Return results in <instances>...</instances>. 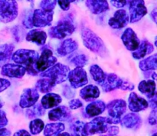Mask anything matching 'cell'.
<instances>
[{"mask_svg":"<svg viewBox=\"0 0 157 136\" xmlns=\"http://www.w3.org/2000/svg\"><path fill=\"white\" fill-rule=\"evenodd\" d=\"M121 40L126 48L130 51H134L140 45V39L134 31L130 28L126 29L121 36Z\"/></svg>","mask_w":157,"mask_h":136,"instance_id":"4fadbf2b","label":"cell"},{"mask_svg":"<svg viewBox=\"0 0 157 136\" xmlns=\"http://www.w3.org/2000/svg\"><path fill=\"white\" fill-rule=\"evenodd\" d=\"M75 30L73 19L70 15H67L61 18L57 25L51 28L48 30V35L52 38L63 39L71 35Z\"/></svg>","mask_w":157,"mask_h":136,"instance_id":"3957f363","label":"cell"},{"mask_svg":"<svg viewBox=\"0 0 157 136\" xmlns=\"http://www.w3.org/2000/svg\"><path fill=\"white\" fill-rule=\"evenodd\" d=\"M13 136H31V134L26 130L21 129L15 132Z\"/></svg>","mask_w":157,"mask_h":136,"instance_id":"7dc6e473","label":"cell"},{"mask_svg":"<svg viewBox=\"0 0 157 136\" xmlns=\"http://www.w3.org/2000/svg\"><path fill=\"white\" fill-rule=\"evenodd\" d=\"M153 136H156V133H155V134H153Z\"/></svg>","mask_w":157,"mask_h":136,"instance_id":"11a10c76","label":"cell"},{"mask_svg":"<svg viewBox=\"0 0 157 136\" xmlns=\"http://www.w3.org/2000/svg\"><path fill=\"white\" fill-rule=\"evenodd\" d=\"M64 96H66L67 98H71L75 96V92H72V90L69 88L67 89V90L64 89Z\"/></svg>","mask_w":157,"mask_h":136,"instance_id":"c3c4849f","label":"cell"},{"mask_svg":"<svg viewBox=\"0 0 157 136\" xmlns=\"http://www.w3.org/2000/svg\"><path fill=\"white\" fill-rule=\"evenodd\" d=\"M80 96L84 100L87 102L93 101L99 97V88L94 85H87L80 91Z\"/></svg>","mask_w":157,"mask_h":136,"instance_id":"603a6c76","label":"cell"},{"mask_svg":"<svg viewBox=\"0 0 157 136\" xmlns=\"http://www.w3.org/2000/svg\"><path fill=\"white\" fill-rule=\"evenodd\" d=\"M26 41L35 43L39 46H42L45 44L47 40V34L44 31L40 29H33L31 30L26 35Z\"/></svg>","mask_w":157,"mask_h":136,"instance_id":"44dd1931","label":"cell"},{"mask_svg":"<svg viewBox=\"0 0 157 136\" xmlns=\"http://www.w3.org/2000/svg\"><path fill=\"white\" fill-rule=\"evenodd\" d=\"M130 21V17L127 11L120 9L114 13L113 16L109 19V25L113 29H121L126 27Z\"/></svg>","mask_w":157,"mask_h":136,"instance_id":"5bb4252c","label":"cell"},{"mask_svg":"<svg viewBox=\"0 0 157 136\" xmlns=\"http://www.w3.org/2000/svg\"><path fill=\"white\" fill-rule=\"evenodd\" d=\"M83 106V103L80 99H71L69 102V107L71 109H77Z\"/></svg>","mask_w":157,"mask_h":136,"instance_id":"ab89813d","label":"cell"},{"mask_svg":"<svg viewBox=\"0 0 157 136\" xmlns=\"http://www.w3.org/2000/svg\"><path fill=\"white\" fill-rule=\"evenodd\" d=\"M81 38L85 47L94 53L103 56L107 51L103 40L90 29L87 28H83L81 30Z\"/></svg>","mask_w":157,"mask_h":136,"instance_id":"7a4b0ae2","label":"cell"},{"mask_svg":"<svg viewBox=\"0 0 157 136\" xmlns=\"http://www.w3.org/2000/svg\"><path fill=\"white\" fill-rule=\"evenodd\" d=\"M130 3V21L135 23L140 21L147 13V9L143 0H135L128 2Z\"/></svg>","mask_w":157,"mask_h":136,"instance_id":"30bf717a","label":"cell"},{"mask_svg":"<svg viewBox=\"0 0 157 136\" xmlns=\"http://www.w3.org/2000/svg\"><path fill=\"white\" fill-rule=\"evenodd\" d=\"M86 6L93 14H101L109 9V4L107 1H86Z\"/></svg>","mask_w":157,"mask_h":136,"instance_id":"83f0119b","label":"cell"},{"mask_svg":"<svg viewBox=\"0 0 157 136\" xmlns=\"http://www.w3.org/2000/svg\"><path fill=\"white\" fill-rule=\"evenodd\" d=\"M8 124V119L4 111L0 109V128H2Z\"/></svg>","mask_w":157,"mask_h":136,"instance_id":"60d3db41","label":"cell"},{"mask_svg":"<svg viewBox=\"0 0 157 136\" xmlns=\"http://www.w3.org/2000/svg\"><path fill=\"white\" fill-rule=\"evenodd\" d=\"M74 2L75 1H73V0H71V1H67V0H65V1H61V0H60V1H58V3L62 10L67 11L70 9L71 3Z\"/></svg>","mask_w":157,"mask_h":136,"instance_id":"7bdbcfd3","label":"cell"},{"mask_svg":"<svg viewBox=\"0 0 157 136\" xmlns=\"http://www.w3.org/2000/svg\"><path fill=\"white\" fill-rule=\"evenodd\" d=\"M69 71L70 68L67 66L59 63V64H54L50 68L41 73L40 75L42 77L48 78L55 84H59L67 80Z\"/></svg>","mask_w":157,"mask_h":136,"instance_id":"5b68a950","label":"cell"},{"mask_svg":"<svg viewBox=\"0 0 157 136\" xmlns=\"http://www.w3.org/2000/svg\"><path fill=\"white\" fill-rule=\"evenodd\" d=\"M85 123L86 122L78 120L71 125L70 128L73 131L74 136H88L85 131Z\"/></svg>","mask_w":157,"mask_h":136,"instance_id":"836d02e7","label":"cell"},{"mask_svg":"<svg viewBox=\"0 0 157 136\" xmlns=\"http://www.w3.org/2000/svg\"><path fill=\"white\" fill-rule=\"evenodd\" d=\"M100 136H116V135H100Z\"/></svg>","mask_w":157,"mask_h":136,"instance_id":"db71d44e","label":"cell"},{"mask_svg":"<svg viewBox=\"0 0 157 136\" xmlns=\"http://www.w3.org/2000/svg\"><path fill=\"white\" fill-rule=\"evenodd\" d=\"M149 103L145 99L140 97L136 93L132 92L129 96V108L133 112L143 111L148 108Z\"/></svg>","mask_w":157,"mask_h":136,"instance_id":"e0dca14e","label":"cell"},{"mask_svg":"<svg viewBox=\"0 0 157 136\" xmlns=\"http://www.w3.org/2000/svg\"><path fill=\"white\" fill-rule=\"evenodd\" d=\"M11 85L10 81L6 79L0 78V93L6 90V89L9 88Z\"/></svg>","mask_w":157,"mask_h":136,"instance_id":"b9f144b4","label":"cell"},{"mask_svg":"<svg viewBox=\"0 0 157 136\" xmlns=\"http://www.w3.org/2000/svg\"><path fill=\"white\" fill-rule=\"evenodd\" d=\"M26 71L21 65L15 64H6L2 67L1 74L11 78H21Z\"/></svg>","mask_w":157,"mask_h":136,"instance_id":"9a60e30c","label":"cell"},{"mask_svg":"<svg viewBox=\"0 0 157 136\" xmlns=\"http://www.w3.org/2000/svg\"><path fill=\"white\" fill-rule=\"evenodd\" d=\"M11 131L6 128H0V136H10Z\"/></svg>","mask_w":157,"mask_h":136,"instance_id":"681fc988","label":"cell"},{"mask_svg":"<svg viewBox=\"0 0 157 136\" xmlns=\"http://www.w3.org/2000/svg\"><path fill=\"white\" fill-rule=\"evenodd\" d=\"M57 1L55 0H52V1H41L40 2V7L41 8V9L45 11H48V12H52L54 10V9L56 6Z\"/></svg>","mask_w":157,"mask_h":136,"instance_id":"8d00e7d4","label":"cell"},{"mask_svg":"<svg viewBox=\"0 0 157 136\" xmlns=\"http://www.w3.org/2000/svg\"><path fill=\"white\" fill-rule=\"evenodd\" d=\"M71 116L70 108L64 105H60L53 108L48 112V118L52 121H67Z\"/></svg>","mask_w":157,"mask_h":136,"instance_id":"ac0fdd59","label":"cell"},{"mask_svg":"<svg viewBox=\"0 0 157 136\" xmlns=\"http://www.w3.org/2000/svg\"><path fill=\"white\" fill-rule=\"evenodd\" d=\"M78 47V43L75 40L71 39V38H68V39H65L64 41H62L60 47L57 49V53L60 57L66 56V55L76 50Z\"/></svg>","mask_w":157,"mask_h":136,"instance_id":"7402d4cb","label":"cell"},{"mask_svg":"<svg viewBox=\"0 0 157 136\" xmlns=\"http://www.w3.org/2000/svg\"><path fill=\"white\" fill-rule=\"evenodd\" d=\"M110 125L107 122V117H96L91 122L85 123V131L88 136L103 134L107 133Z\"/></svg>","mask_w":157,"mask_h":136,"instance_id":"ba28073f","label":"cell"},{"mask_svg":"<svg viewBox=\"0 0 157 136\" xmlns=\"http://www.w3.org/2000/svg\"><path fill=\"white\" fill-rule=\"evenodd\" d=\"M156 122H157L156 108H153V109H152L150 116H149V123H150V125H156Z\"/></svg>","mask_w":157,"mask_h":136,"instance_id":"ee69618b","label":"cell"},{"mask_svg":"<svg viewBox=\"0 0 157 136\" xmlns=\"http://www.w3.org/2000/svg\"><path fill=\"white\" fill-rule=\"evenodd\" d=\"M156 60H157V55L154 54L152 56L146 58V59L143 60L140 62V68L144 71H147V70H156L157 68L156 64Z\"/></svg>","mask_w":157,"mask_h":136,"instance_id":"1f68e13d","label":"cell"},{"mask_svg":"<svg viewBox=\"0 0 157 136\" xmlns=\"http://www.w3.org/2000/svg\"><path fill=\"white\" fill-rule=\"evenodd\" d=\"M4 104H5L4 101H3V99L0 97V108H1L3 105H4Z\"/></svg>","mask_w":157,"mask_h":136,"instance_id":"f5cc1de1","label":"cell"},{"mask_svg":"<svg viewBox=\"0 0 157 136\" xmlns=\"http://www.w3.org/2000/svg\"><path fill=\"white\" fill-rule=\"evenodd\" d=\"M67 79L70 82L71 86L75 89L83 86L88 83L86 71L83 68L78 67L69 71Z\"/></svg>","mask_w":157,"mask_h":136,"instance_id":"8fae6325","label":"cell"},{"mask_svg":"<svg viewBox=\"0 0 157 136\" xmlns=\"http://www.w3.org/2000/svg\"><path fill=\"white\" fill-rule=\"evenodd\" d=\"M110 2L112 3V5H113L114 7L122 8V7H124V6H125L126 5H127V3H128V2L127 1H117V0L113 1V0H111V1H110Z\"/></svg>","mask_w":157,"mask_h":136,"instance_id":"bcb514c9","label":"cell"},{"mask_svg":"<svg viewBox=\"0 0 157 136\" xmlns=\"http://www.w3.org/2000/svg\"><path fill=\"white\" fill-rule=\"evenodd\" d=\"M14 48L15 46L13 44H5L0 45V67H2L10 60H12Z\"/></svg>","mask_w":157,"mask_h":136,"instance_id":"484cf974","label":"cell"},{"mask_svg":"<svg viewBox=\"0 0 157 136\" xmlns=\"http://www.w3.org/2000/svg\"><path fill=\"white\" fill-rule=\"evenodd\" d=\"M108 111L107 122L109 125L121 123L122 116L127 111V103L123 99H115L109 102L107 105Z\"/></svg>","mask_w":157,"mask_h":136,"instance_id":"277c9868","label":"cell"},{"mask_svg":"<svg viewBox=\"0 0 157 136\" xmlns=\"http://www.w3.org/2000/svg\"><path fill=\"white\" fill-rule=\"evenodd\" d=\"M44 124L42 120L40 119H35L34 120L31 121L29 124V128H30V132L32 134H38L44 129Z\"/></svg>","mask_w":157,"mask_h":136,"instance_id":"e575fe53","label":"cell"},{"mask_svg":"<svg viewBox=\"0 0 157 136\" xmlns=\"http://www.w3.org/2000/svg\"><path fill=\"white\" fill-rule=\"evenodd\" d=\"M122 84V79L115 73H106L105 79L101 85L103 90L106 93L120 89Z\"/></svg>","mask_w":157,"mask_h":136,"instance_id":"2e32d148","label":"cell"},{"mask_svg":"<svg viewBox=\"0 0 157 136\" xmlns=\"http://www.w3.org/2000/svg\"><path fill=\"white\" fill-rule=\"evenodd\" d=\"M18 16V3L15 1H0V21L9 23Z\"/></svg>","mask_w":157,"mask_h":136,"instance_id":"8992f818","label":"cell"},{"mask_svg":"<svg viewBox=\"0 0 157 136\" xmlns=\"http://www.w3.org/2000/svg\"><path fill=\"white\" fill-rule=\"evenodd\" d=\"M107 133L108 134V135H116L119 133V128L117 126H114V125H110Z\"/></svg>","mask_w":157,"mask_h":136,"instance_id":"f6af8a7d","label":"cell"},{"mask_svg":"<svg viewBox=\"0 0 157 136\" xmlns=\"http://www.w3.org/2000/svg\"><path fill=\"white\" fill-rule=\"evenodd\" d=\"M151 17H152V18L153 19V21H154V22L156 23V18H157V10H156V9H153V12H151Z\"/></svg>","mask_w":157,"mask_h":136,"instance_id":"f907efd6","label":"cell"},{"mask_svg":"<svg viewBox=\"0 0 157 136\" xmlns=\"http://www.w3.org/2000/svg\"><path fill=\"white\" fill-rule=\"evenodd\" d=\"M45 113V109L42 107L41 103L34 105L33 106L27 108L25 111V115L29 119H35V118L40 117L44 116Z\"/></svg>","mask_w":157,"mask_h":136,"instance_id":"d6a6232c","label":"cell"},{"mask_svg":"<svg viewBox=\"0 0 157 136\" xmlns=\"http://www.w3.org/2000/svg\"><path fill=\"white\" fill-rule=\"evenodd\" d=\"M121 89H122L123 90H133L134 89V84L132 83L131 82H130L127 79H122V84H121Z\"/></svg>","mask_w":157,"mask_h":136,"instance_id":"f35d334b","label":"cell"},{"mask_svg":"<svg viewBox=\"0 0 157 136\" xmlns=\"http://www.w3.org/2000/svg\"><path fill=\"white\" fill-rule=\"evenodd\" d=\"M58 136H74L73 134H70L68 132H63L58 134Z\"/></svg>","mask_w":157,"mask_h":136,"instance_id":"816d5d0a","label":"cell"},{"mask_svg":"<svg viewBox=\"0 0 157 136\" xmlns=\"http://www.w3.org/2000/svg\"><path fill=\"white\" fill-rule=\"evenodd\" d=\"M121 124L127 128H134L141 125V118L136 113H128L121 119Z\"/></svg>","mask_w":157,"mask_h":136,"instance_id":"4316f807","label":"cell"},{"mask_svg":"<svg viewBox=\"0 0 157 136\" xmlns=\"http://www.w3.org/2000/svg\"><path fill=\"white\" fill-rule=\"evenodd\" d=\"M71 62L72 64H75L76 66V67L78 68H82L83 67L87 64V57L86 55L84 54H79L78 56H75V57H73L71 61Z\"/></svg>","mask_w":157,"mask_h":136,"instance_id":"d590c367","label":"cell"},{"mask_svg":"<svg viewBox=\"0 0 157 136\" xmlns=\"http://www.w3.org/2000/svg\"><path fill=\"white\" fill-rule=\"evenodd\" d=\"M56 84L48 78H42L38 79L35 84V89L42 93H48L53 90Z\"/></svg>","mask_w":157,"mask_h":136,"instance_id":"f546056e","label":"cell"},{"mask_svg":"<svg viewBox=\"0 0 157 136\" xmlns=\"http://www.w3.org/2000/svg\"><path fill=\"white\" fill-rule=\"evenodd\" d=\"M138 89L143 94L146 95L148 99H151L156 94V83L152 79L141 81L138 86Z\"/></svg>","mask_w":157,"mask_h":136,"instance_id":"cb8c5ba5","label":"cell"},{"mask_svg":"<svg viewBox=\"0 0 157 136\" xmlns=\"http://www.w3.org/2000/svg\"><path fill=\"white\" fill-rule=\"evenodd\" d=\"M106 109V105L103 101H93L85 108V116L88 118L96 117L98 115L104 112Z\"/></svg>","mask_w":157,"mask_h":136,"instance_id":"ffe728a7","label":"cell"},{"mask_svg":"<svg viewBox=\"0 0 157 136\" xmlns=\"http://www.w3.org/2000/svg\"><path fill=\"white\" fill-rule=\"evenodd\" d=\"M90 73L93 77L94 80L99 85H102L105 79L106 73L104 70L97 64L91 65L90 67Z\"/></svg>","mask_w":157,"mask_h":136,"instance_id":"4dcf8cb0","label":"cell"},{"mask_svg":"<svg viewBox=\"0 0 157 136\" xmlns=\"http://www.w3.org/2000/svg\"><path fill=\"white\" fill-rule=\"evenodd\" d=\"M64 130V125L61 122L48 123L44 128V136H58Z\"/></svg>","mask_w":157,"mask_h":136,"instance_id":"f1b7e54d","label":"cell"},{"mask_svg":"<svg viewBox=\"0 0 157 136\" xmlns=\"http://www.w3.org/2000/svg\"><path fill=\"white\" fill-rule=\"evenodd\" d=\"M56 61L57 58L53 55L52 50L48 47H44V49H42L41 56L38 57L34 67L37 73L38 72L42 73L52 67L56 63Z\"/></svg>","mask_w":157,"mask_h":136,"instance_id":"52a82bcc","label":"cell"},{"mask_svg":"<svg viewBox=\"0 0 157 136\" xmlns=\"http://www.w3.org/2000/svg\"><path fill=\"white\" fill-rule=\"evenodd\" d=\"M153 50H154V47L153 44L149 42L147 40L144 39L140 43V45L137 49L133 51L132 56L136 60L142 59V58L145 57L147 55L151 53Z\"/></svg>","mask_w":157,"mask_h":136,"instance_id":"d6986e66","label":"cell"},{"mask_svg":"<svg viewBox=\"0 0 157 136\" xmlns=\"http://www.w3.org/2000/svg\"><path fill=\"white\" fill-rule=\"evenodd\" d=\"M32 13L33 12L32 11H29L26 15H25L24 18L22 20V24L27 28H32L33 25H32Z\"/></svg>","mask_w":157,"mask_h":136,"instance_id":"74e56055","label":"cell"},{"mask_svg":"<svg viewBox=\"0 0 157 136\" xmlns=\"http://www.w3.org/2000/svg\"><path fill=\"white\" fill-rule=\"evenodd\" d=\"M38 58V53L33 50L19 49L12 54V60L16 64H21L29 74L35 76L38 74L35 70V64Z\"/></svg>","mask_w":157,"mask_h":136,"instance_id":"6da1fadb","label":"cell"},{"mask_svg":"<svg viewBox=\"0 0 157 136\" xmlns=\"http://www.w3.org/2000/svg\"><path fill=\"white\" fill-rule=\"evenodd\" d=\"M53 16L54 11L48 12L43 9H35L32 13V25L37 28L51 25Z\"/></svg>","mask_w":157,"mask_h":136,"instance_id":"9c48e42d","label":"cell"},{"mask_svg":"<svg viewBox=\"0 0 157 136\" xmlns=\"http://www.w3.org/2000/svg\"><path fill=\"white\" fill-rule=\"evenodd\" d=\"M39 99V93L36 89H25L20 98L19 105L21 108H30L35 105Z\"/></svg>","mask_w":157,"mask_h":136,"instance_id":"7c38bea8","label":"cell"},{"mask_svg":"<svg viewBox=\"0 0 157 136\" xmlns=\"http://www.w3.org/2000/svg\"><path fill=\"white\" fill-rule=\"evenodd\" d=\"M61 101L62 99L59 95L55 94V93H47L41 99V105L44 109L55 108L61 103Z\"/></svg>","mask_w":157,"mask_h":136,"instance_id":"d4e9b609","label":"cell"}]
</instances>
